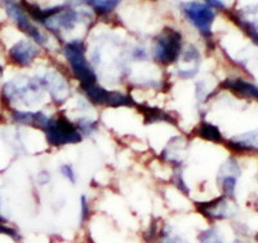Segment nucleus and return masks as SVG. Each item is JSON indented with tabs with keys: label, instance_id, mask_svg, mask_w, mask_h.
Masks as SVG:
<instances>
[{
	"label": "nucleus",
	"instance_id": "1",
	"mask_svg": "<svg viewBox=\"0 0 258 243\" xmlns=\"http://www.w3.org/2000/svg\"><path fill=\"white\" fill-rule=\"evenodd\" d=\"M85 44L79 39L68 41L62 48L63 56L70 66L71 71L77 79H79L80 85L97 83V75L92 65L85 57Z\"/></svg>",
	"mask_w": 258,
	"mask_h": 243
},
{
	"label": "nucleus",
	"instance_id": "2",
	"mask_svg": "<svg viewBox=\"0 0 258 243\" xmlns=\"http://www.w3.org/2000/svg\"><path fill=\"white\" fill-rule=\"evenodd\" d=\"M41 131L44 132L47 142L52 147H63L78 143L83 140V136L77 129L75 124L64 115L49 117L48 123Z\"/></svg>",
	"mask_w": 258,
	"mask_h": 243
},
{
	"label": "nucleus",
	"instance_id": "3",
	"mask_svg": "<svg viewBox=\"0 0 258 243\" xmlns=\"http://www.w3.org/2000/svg\"><path fill=\"white\" fill-rule=\"evenodd\" d=\"M182 53V34L176 29L167 27L154 40V60L161 65H172Z\"/></svg>",
	"mask_w": 258,
	"mask_h": 243
},
{
	"label": "nucleus",
	"instance_id": "4",
	"mask_svg": "<svg viewBox=\"0 0 258 243\" xmlns=\"http://www.w3.org/2000/svg\"><path fill=\"white\" fill-rule=\"evenodd\" d=\"M181 12L183 13L186 20L199 31L200 35L206 39H211L213 36L212 25L216 18V12L214 9L207 6L206 2H190L181 4Z\"/></svg>",
	"mask_w": 258,
	"mask_h": 243
},
{
	"label": "nucleus",
	"instance_id": "5",
	"mask_svg": "<svg viewBox=\"0 0 258 243\" xmlns=\"http://www.w3.org/2000/svg\"><path fill=\"white\" fill-rule=\"evenodd\" d=\"M6 11L8 16L15 21L16 26L18 30L25 32L30 39L35 44L40 45V47H45L47 45V36L31 22V18L27 15L25 8L21 3H16V2H6Z\"/></svg>",
	"mask_w": 258,
	"mask_h": 243
},
{
	"label": "nucleus",
	"instance_id": "6",
	"mask_svg": "<svg viewBox=\"0 0 258 243\" xmlns=\"http://www.w3.org/2000/svg\"><path fill=\"white\" fill-rule=\"evenodd\" d=\"M39 48L32 41L22 39L18 40L8 51L9 60L21 68H27L38 57Z\"/></svg>",
	"mask_w": 258,
	"mask_h": 243
},
{
	"label": "nucleus",
	"instance_id": "7",
	"mask_svg": "<svg viewBox=\"0 0 258 243\" xmlns=\"http://www.w3.org/2000/svg\"><path fill=\"white\" fill-rule=\"evenodd\" d=\"M197 208L203 216L211 220H222L229 217L230 215L229 202H227V198L223 196L213 201H208V202H198Z\"/></svg>",
	"mask_w": 258,
	"mask_h": 243
},
{
	"label": "nucleus",
	"instance_id": "8",
	"mask_svg": "<svg viewBox=\"0 0 258 243\" xmlns=\"http://www.w3.org/2000/svg\"><path fill=\"white\" fill-rule=\"evenodd\" d=\"M229 147L235 152L258 153V128L231 137L229 140Z\"/></svg>",
	"mask_w": 258,
	"mask_h": 243
},
{
	"label": "nucleus",
	"instance_id": "9",
	"mask_svg": "<svg viewBox=\"0 0 258 243\" xmlns=\"http://www.w3.org/2000/svg\"><path fill=\"white\" fill-rule=\"evenodd\" d=\"M221 87L225 89L232 91L234 93L241 94L244 97H249V99H254L258 101V87L252 84V83L246 82L243 79H226L225 82L221 84Z\"/></svg>",
	"mask_w": 258,
	"mask_h": 243
},
{
	"label": "nucleus",
	"instance_id": "10",
	"mask_svg": "<svg viewBox=\"0 0 258 243\" xmlns=\"http://www.w3.org/2000/svg\"><path fill=\"white\" fill-rule=\"evenodd\" d=\"M141 110L142 115L145 118V123L153 124L159 123V122H165V123L177 124V120L172 117L170 113L164 112L159 108H151V106H138Z\"/></svg>",
	"mask_w": 258,
	"mask_h": 243
},
{
	"label": "nucleus",
	"instance_id": "11",
	"mask_svg": "<svg viewBox=\"0 0 258 243\" xmlns=\"http://www.w3.org/2000/svg\"><path fill=\"white\" fill-rule=\"evenodd\" d=\"M83 93L85 97L91 101L94 105H107V100H109L110 91L105 89L97 83H92V84L80 85Z\"/></svg>",
	"mask_w": 258,
	"mask_h": 243
},
{
	"label": "nucleus",
	"instance_id": "12",
	"mask_svg": "<svg viewBox=\"0 0 258 243\" xmlns=\"http://www.w3.org/2000/svg\"><path fill=\"white\" fill-rule=\"evenodd\" d=\"M195 133L199 137H202L203 140L211 141V142L220 143L223 141V136L220 129H218V127H216L212 123H208V122H202L197 127V129H195Z\"/></svg>",
	"mask_w": 258,
	"mask_h": 243
},
{
	"label": "nucleus",
	"instance_id": "13",
	"mask_svg": "<svg viewBox=\"0 0 258 243\" xmlns=\"http://www.w3.org/2000/svg\"><path fill=\"white\" fill-rule=\"evenodd\" d=\"M231 18L235 24L238 25V26L245 32L246 35L249 36L250 40H252L253 43L258 44V27L255 26L254 22L245 20V18L240 17V16H235V15L231 16Z\"/></svg>",
	"mask_w": 258,
	"mask_h": 243
},
{
	"label": "nucleus",
	"instance_id": "14",
	"mask_svg": "<svg viewBox=\"0 0 258 243\" xmlns=\"http://www.w3.org/2000/svg\"><path fill=\"white\" fill-rule=\"evenodd\" d=\"M218 184L222 189L223 197L226 198H232L236 190V182H238V176L231 175H218Z\"/></svg>",
	"mask_w": 258,
	"mask_h": 243
},
{
	"label": "nucleus",
	"instance_id": "15",
	"mask_svg": "<svg viewBox=\"0 0 258 243\" xmlns=\"http://www.w3.org/2000/svg\"><path fill=\"white\" fill-rule=\"evenodd\" d=\"M136 101L129 94L121 93L119 91H110L107 105L111 108H120V106H135Z\"/></svg>",
	"mask_w": 258,
	"mask_h": 243
},
{
	"label": "nucleus",
	"instance_id": "16",
	"mask_svg": "<svg viewBox=\"0 0 258 243\" xmlns=\"http://www.w3.org/2000/svg\"><path fill=\"white\" fill-rule=\"evenodd\" d=\"M85 4L91 7L98 15H109L116 9L119 2L116 0H96V2H87Z\"/></svg>",
	"mask_w": 258,
	"mask_h": 243
},
{
	"label": "nucleus",
	"instance_id": "17",
	"mask_svg": "<svg viewBox=\"0 0 258 243\" xmlns=\"http://www.w3.org/2000/svg\"><path fill=\"white\" fill-rule=\"evenodd\" d=\"M12 119L15 123L35 127L36 119H38V112H21V110H13Z\"/></svg>",
	"mask_w": 258,
	"mask_h": 243
},
{
	"label": "nucleus",
	"instance_id": "18",
	"mask_svg": "<svg viewBox=\"0 0 258 243\" xmlns=\"http://www.w3.org/2000/svg\"><path fill=\"white\" fill-rule=\"evenodd\" d=\"M74 124H75L78 131L82 133V136H91L98 129V122L89 119V118H78Z\"/></svg>",
	"mask_w": 258,
	"mask_h": 243
},
{
	"label": "nucleus",
	"instance_id": "19",
	"mask_svg": "<svg viewBox=\"0 0 258 243\" xmlns=\"http://www.w3.org/2000/svg\"><path fill=\"white\" fill-rule=\"evenodd\" d=\"M159 243H188L187 240L179 234H177L176 231L170 226H165L161 229L159 233Z\"/></svg>",
	"mask_w": 258,
	"mask_h": 243
},
{
	"label": "nucleus",
	"instance_id": "20",
	"mask_svg": "<svg viewBox=\"0 0 258 243\" xmlns=\"http://www.w3.org/2000/svg\"><path fill=\"white\" fill-rule=\"evenodd\" d=\"M198 240L199 243H223V238L216 228H208L200 231Z\"/></svg>",
	"mask_w": 258,
	"mask_h": 243
},
{
	"label": "nucleus",
	"instance_id": "21",
	"mask_svg": "<svg viewBox=\"0 0 258 243\" xmlns=\"http://www.w3.org/2000/svg\"><path fill=\"white\" fill-rule=\"evenodd\" d=\"M7 219L0 215V234H4L7 237H11L13 240H21L22 239V235L18 233L17 229L12 228V226L7 225Z\"/></svg>",
	"mask_w": 258,
	"mask_h": 243
},
{
	"label": "nucleus",
	"instance_id": "22",
	"mask_svg": "<svg viewBox=\"0 0 258 243\" xmlns=\"http://www.w3.org/2000/svg\"><path fill=\"white\" fill-rule=\"evenodd\" d=\"M173 182H174V185H177V187H178L182 193H185L186 196H187V194H188V186L186 185L185 180H183V176H182L181 168H176V171H174Z\"/></svg>",
	"mask_w": 258,
	"mask_h": 243
},
{
	"label": "nucleus",
	"instance_id": "23",
	"mask_svg": "<svg viewBox=\"0 0 258 243\" xmlns=\"http://www.w3.org/2000/svg\"><path fill=\"white\" fill-rule=\"evenodd\" d=\"M59 172L63 176L64 179H68L71 184H75L77 182V173L74 171L73 166L71 164H62L59 167Z\"/></svg>",
	"mask_w": 258,
	"mask_h": 243
},
{
	"label": "nucleus",
	"instance_id": "24",
	"mask_svg": "<svg viewBox=\"0 0 258 243\" xmlns=\"http://www.w3.org/2000/svg\"><path fill=\"white\" fill-rule=\"evenodd\" d=\"M80 205H82V208H80V221L84 223V221L88 220L89 215H91V206H89L88 198L85 196H82V198H80Z\"/></svg>",
	"mask_w": 258,
	"mask_h": 243
},
{
	"label": "nucleus",
	"instance_id": "25",
	"mask_svg": "<svg viewBox=\"0 0 258 243\" xmlns=\"http://www.w3.org/2000/svg\"><path fill=\"white\" fill-rule=\"evenodd\" d=\"M198 70H199V68H188V69H179L178 70V76L181 78V79H191V78H194V76L197 75L198 74Z\"/></svg>",
	"mask_w": 258,
	"mask_h": 243
},
{
	"label": "nucleus",
	"instance_id": "26",
	"mask_svg": "<svg viewBox=\"0 0 258 243\" xmlns=\"http://www.w3.org/2000/svg\"><path fill=\"white\" fill-rule=\"evenodd\" d=\"M208 96V92H207L206 83L204 82H198L197 83V97L199 101H204Z\"/></svg>",
	"mask_w": 258,
	"mask_h": 243
},
{
	"label": "nucleus",
	"instance_id": "27",
	"mask_svg": "<svg viewBox=\"0 0 258 243\" xmlns=\"http://www.w3.org/2000/svg\"><path fill=\"white\" fill-rule=\"evenodd\" d=\"M50 180V175L48 171H41L38 175V181L40 185H45Z\"/></svg>",
	"mask_w": 258,
	"mask_h": 243
},
{
	"label": "nucleus",
	"instance_id": "28",
	"mask_svg": "<svg viewBox=\"0 0 258 243\" xmlns=\"http://www.w3.org/2000/svg\"><path fill=\"white\" fill-rule=\"evenodd\" d=\"M206 4L208 7H211L212 9H214V8L222 9V8H225V6H226L223 2H216V0H212V2H206Z\"/></svg>",
	"mask_w": 258,
	"mask_h": 243
},
{
	"label": "nucleus",
	"instance_id": "29",
	"mask_svg": "<svg viewBox=\"0 0 258 243\" xmlns=\"http://www.w3.org/2000/svg\"><path fill=\"white\" fill-rule=\"evenodd\" d=\"M3 75V66H2V64H0V76Z\"/></svg>",
	"mask_w": 258,
	"mask_h": 243
},
{
	"label": "nucleus",
	"instance_id": "30",
	"mask_svg": "<svg viewBox=\"0 0 258 243\" xmlns=\"http://www.w3.org/2000/svg\"><path fill=\"white\" fill-rule=\"evenodd\" d=\"M234 243H243V242H240V240H235Z\"/></svg>",
	"mask_w": 258,
	"mask_h": 243
},
{
	"label": "nucleus",
	"instance_id": "31",
	"mask_svg": "<svg viewBox=\"0 0 258 243\" xmlns=\"http://www.w3.org/2000/svg\"><path fill=\"white\" fill-rule=\"evenodd\" d=\"M257 240H258V234H257Z\"/></svg>",
	"mask_w": 258,
	"mask_h": 243
}]
</instances>
